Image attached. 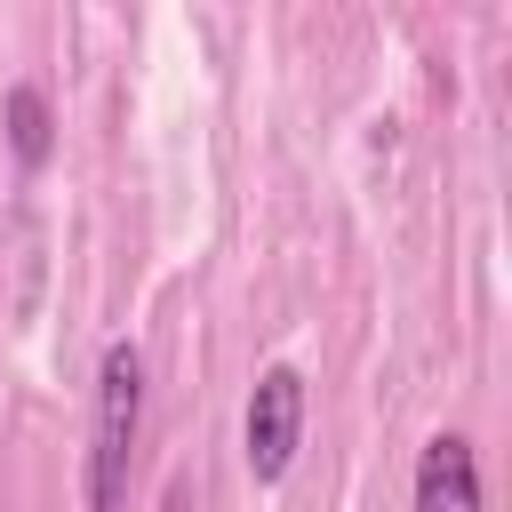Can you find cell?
<instances>
[{
  "instance_id": "obj_1",
  "label": "cell",
  "mask_w": 512,
  "mask_h": 512,
  "mask_svg": "<svg viewBox=\"0 0 512 512\" xmlns=\"http://www.w3.org/2000/svg\"><path fill=\"white\" fill-rule=\"evenodd\" d=\"M136 432H144V352H136L128 336H112V344H104V360H96V424H88V512H120V504H128Z\"/></svg>"
},
{
  "instance_id": "obj_2",
  "label": "cell",
  "mask_w": 512,
  "mask_h": 512,
  "mask_svg": "<svg viewBox=\"0 0 512 512\" xmlns=\"http://www.w3.org/2000/svg\"><path fill=\"white\" fill-rule=\"evenodd\" d=\"M296 448H304V376H296L288 360H272V368L248 384V408H240V456H248V472L272 488V480H288Z\"/></svg>"
},
{
  "instance_id": "obj_3",
  "label": "cell",
  "mask_w": 512,
  "mask_h": 512,
  "mask_svg": "<svg viewBox=\"0 0 512 512\" xmlns=\"http://www.w3.org/2000/svg\"><path fill=\"white\" fill-rule=\"evenodd\" d=\"M416 512H480V456L464 432H432L416 448V488H408Z\"/></svg>"
},
{
  "instance_id": "obj_4",
  "label": "cell",
  "mask_w": 512,
  "mask_h": 512,
  "mask_svg": "<svg viewBox=\"0 0 512 512\" xmlns=\"http://www.w3.org/2000/svg\"><path fill=\"white\" fill-rule=\"evenodd\" d=\"M0 128H8V152H16L24 176H40V168L56 160V104H48L40 80H8V96H0Z\"/></svg>"
}]
</instances>
